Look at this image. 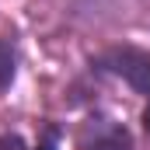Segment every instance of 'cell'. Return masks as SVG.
Instances as JSON below:
<instances>
[{
    "mask_svg": "<svg viewBox=\"0 0 150 150\" xmlns=\"http://www.w3.org/2000/svg\"><path fill=\"white\" fill-rule=\"evenodd\" d=\"M56 143H59V129H56V126H45V140H42L35 150H56Z\"/></svg>",
    "mask_w": 150,
    "mask_h": 150,
    "instance_id": "obj_4",
    "label": "cell"
},
{
    "mask_svg": "<svg viewBox=\"0 0 150 150\" xmlns=\"http://www.w3.org/2000/svg\"><path fill=\"white\" fill-rule=\"evenodd\" d=\"M91 70L112 74L119 80H126L136 94L150 98V49H140V45H112V49L91 56Z\"/></svg>",
    "mask_w": 150,
    "mask_h": 150,
    "instance_id": "obj_1",
    "label": "cell"
},
{
    "mask_svg": "<svg viewBox=\"0 0 150 150\" xmlns=\"http://www.w3.org/2000/svg\"><path fill=\"white\" fill-rule=\"evenodd\" d=\"M14 74H18V52L7 38H0V91L14 84Z\"/></svg>",
    "mask_w": 150,
    "mask_h": 150,
    "instance_id": "obj_3",
    "label": "cell"
},
{
    "mask_svg": "<svg viewBox=\"0 0 150 150\" xmlns=\"http://www.w3.org/2000/svg\"><path fill=\"white\" fill-rule=\"evenodd\" d=\"M143 129H147V136H150V98H147V105H143Z\"/></svg>",
    "mask_w": 150,
    "mask_h": 150,
    "instance_id": "obj_6",
    "label": "cell"
},
{
    "mask_svg": "<svg viewBox=\"0 0 150 150\" xmlns=\"http://www.w3.org/2000/svg\"><path fill=\"white\" fill-rule=\"evenodd\" d=\"M0 150H28L21 136H0Z\"/></svg>",
    "mask_w": 150,
    "mask_h": 150,
    "instance_id": "obj_5",
    "label": "cell"
},
{
    "mask_svg": "<svg viewBox=\"0 0 150 150\" xmlns=\"http://www.w3.org/2000/svg\"><path fill=\"white\" fill-rule=\"evenodd\" d=\"M80 147L84 150H133V136L115 122H94L84 133Z\"/></svg>",
    "mask_w": 150,
    "mask_h": 150,
    "instance_id": "obj_2",
    "label": "cell"
}]
</instances>
